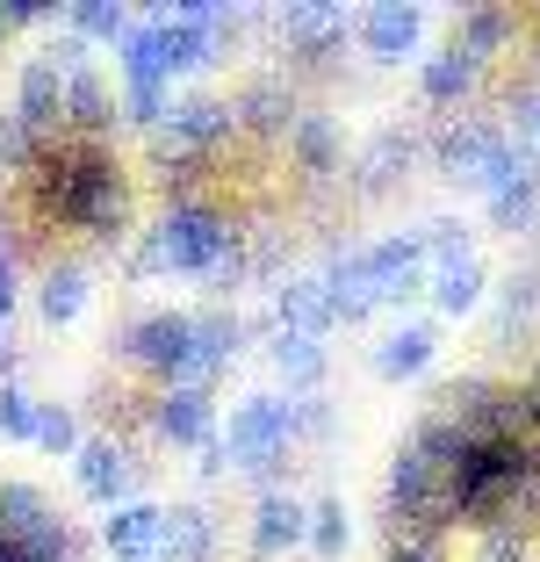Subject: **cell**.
Masks as SVG:
<instances>
[{
  "label": "cell",
  "instance_id": "obj_1",
  "mask_svg": "<svg viewBox=\"0 0 540 562\" xmlns=\"http://www.w3.org/2000/svg\"><path fill=\"white\" fill-rule=\"evenodd\" d=\"M30 181H36V210L58 216V224H72V232L123 238V224H131L123 166H115L109 145H94V137H66V131L44 137Z\"/></svg>",
  "mask_w": 540,
  "mask_h": 562
},
{
  "label": "cell",
  "instance_id": "obj_10",
  "mask_svg": "<svg viewBox=\"0 0 540 562\" xmlns=\"http://www.w3.org/2000/svg\"><path fill=\"white\" fill-rule=\"evenodd\" d=\"M274 22H281V36H289V50L303 58V66L331 58V50L346 44V30H353V22H346V8H325V0H289Z\"/></svg>",
  "mask_w": 540,
  "mask_h": 562
},
{
  "label": "cell",
  "instance_id": "obj_21",
  "mask_svg": "<svg viewBox=\"0 0 540 562\" xmlns=\"http://www.w3.org/2000/svg\"><path fill=\"white\" fill-rule=\"evenodd\" d=\"M475 72H483V66H475L469 50H461V44H447V50H432L426 66H418V94H426L432 109H454V101L475 87Z\"/></svg>",
  "mask_w": 540,
  "mask_h": 562
},
{
  "label": "cell",
  "instance_id": "obj_17",
  "mask_svg": "<svg viewBox=\"0 0 540 562\" xmlns=\"http://www.w3.org/2000/svg\"><path fill=\"white\" fill-rule=\"evenodd\" d=\"M274 317H281V331H303V339H325V331L339 325V311H331V289H325V274H295V281H281V296H274Z\"/></svg>",
  "mask_w": 540,
  "mask_h": 562
},
{
  "label": "cell",
  "instance_id": "obj_19",
  "mask_svg": "<svg viewBox=\"0 0 540 562\" xmlns=\"http://www.w3.org/2000/svg\"><path fill=\"white\" fill-rule=\"evenodd\" d=\"M483 260H475V252H454V260H432V274H426V296L440 303L447 317H461V311H475V303H483Z\"/></svg>",
  "mask_w": 540,
  "mask_h": 562
},
{
  "label": "cell",
  "instance_id": "obj_40",
  "mask_svg": "<svg viewBox=\"0 0 540 562\" xmlns=\"http://www.w3.org/2000/svg\"><path fill=\"white\" fill-rule=\"evenodd\" d=\"M0 382H15V339L0 331Z\"/></svg>",
  "mask_w": 540,
  "mask_h": 562
},
{
  "label": "cell",
  "instance_id": "obj_27",
  "mask_svg": "<svg viewBox=\"0 0 540 562\" xmlns=\"http://www.w3.org/2000/svg\"><path fill=\"white\" fill-rule=\"evenodd\" d=\"M511 30H519V22H511L505 8H469V15H461V30H454V44L469 50L475 66H483L491 50H505V44H511Z\"/></svg>",
  "mask_w": 540,
  "mask_h": 562
},
{
  "label": "cell",
  "instance_id": "obj_9",
  "mask_svg": "<svg viewBox=\"0 0 540 562\" xmlns=\"http://www.w3.org/2000/svg\"><path fill=\"white\" fill-rule=\"evenodd\" d=\"M505 145V123H483V116H461L440 131V145H432V159H440V173L454 188H475V173L491 166V151Z\"/></svg>",
  "mask_w": 540,
  "mask_h": 562
},
{
  "label": "cell",
  "instance_id": "obj_35",
  "mask_svg": "<svg viewBox=\"0 0 540 562\" xmlns=\"http://www.w3.org/2000/svg\"><path fill=\"white\" fill-rule=\"evenodd\" d=\"M166 109H173V94H166V87H123V123H145V131H159Z\"/></svg>",
  "mask_w": 540,
  "mask_h": 562
},
{
  "label": "cell",
  "instance_id": "obj_15",
  "mask_svg": "<svg viewBox=\"0 0 540 562\" xmlns=\"http://www.w3.org/2000/svg\"><path fill=\"white\" fill-rule=\"evenodd\" d=\"M159 533H166V505H115L109 527H101V541H109L115 562H159Z\"/></svg>",
  "mask_w": 540,
  "mask_h": 562
},
{
  "label": "cell",
  "instance_id": "obj_38",
  "mask_svg": "<svg viewBox=\"0 0 540 562\" xmlns=\"http://www.w3.org/2000/svg\"><path fill=\"white\" fill-rule=\"evenodd\" d=\"M390 562H440V541H396Z\"/></svg>",
  "mask_w": 540,
  "mask_h": 562
},
{
  "label": "cell",
  "instance_id": "obj_41",
  "mask_svg": "<svg viewBox=\"0 0 540 562\" xmlns=\"http://www.w3.org/2000/svg\"><path fill=\"white\" fill-rule=\"evenodd\" d=\"M0 36H8V30H0Z\"/></svg>",
  "mask_w": 540,
  "mask_h": 562
},
{
  "label": "cell",
  "instance_id": "obj_25",
  "mask_svg": "<svg viewBox=\"0 0 540 562\" xmlns=\"http://www.w3.org/2000/svg\"><path fill=\"white\" fill-rule=\"evenodd\" d=\"M36 311H44V325H72L87 311V267H50L36 281Z\"/></svg>",
  "mask_w": 540,
  "mask_h": 562
},
{
  "label": "cell",
  "instance_id": "obj_16",
  "mask_svg": "<svg viewBox=\"0 0 540 562\" xmlns=\"http://www.w3.org/2000/svg\"><path fill=\"white\" fill-rule=\"evenodd\" d=\"M303 541H311V505H295L289 491H260V505H252V548L260 555H289Z\"/></svg>",
  "mask_w": 540,
  "mask_h": 562
},
{
  "label": "cell",
  "instance_id": "obj_24",
  "mask_svg": "<svg viewBox=\"0 0 540 562\" xmlns=\"http://www.w3.org/2000/svg\"><path fill=\"white\" fill-rule=\"evenodd\" d=\"M410 159H418V137H410V131H396V123H390V131H382L375 145L360 151V188H368V195H375V188H396V181H404V166H410Z\"/></svg>",
  "mask_w": 540,
  "mask_h": 562
},
{
  "label": "cell",
  "instance_id": "obj_18",
  "mask_svg": "<svg viewBox=\"0 0 540 562\" xmlns=\"http://www.w3.org/2000/svg\"><path fill=\"white\" fill-rule=\"evenodd\" d=\"M115 66H123V87H173V66H166V15L131 22V36L115 44Z\"/></svg>",
  "mask_w": 540,
  "mask_h": 562
},
{
  "label": "cell",
  "instance_id": "obj_30",
  "mask_svg": "<svg viewBox=\"0 0 540 562\" xmlns=\"http://www.w3.org/2000/svg\"><path fill=\"white\" fill-rule=\"evenodd\" d=\"M80 418H72V404H36V447H50V454H80Z\"/></svg>",
  "mask_w": 540,
  "mask_h": 562
},
{
  "label": "cell",
  "instance_id": "obj_32",
  "mask_svg": "<svg viewBox=\"0 0 540 562\" xmlns=\"http://www.w3.org/2000/svg\"><path fill=\"white\" fill-rule=\"evenodd\" d=\"M491 224H497V232H511V238L533 232V224H540V181H533V188H511V195H497V202H491Z\"/></svg>",
  "mask_w": 540,
  "mask_h": 562
},
{
  "label": "cell",
  "instance_id": "obj_20",
  "mask_svg": "<svg viewBox=\"0 0 540 562\" xmlns=\"http://www.w3.org/2000/svg\"><path fill=\"white\" fill-rule=\"evenodd\" d=\"M210 555H216V519L202 505H166L159 562H210Z\"/></svg>",
  "mask_w": 540,
  "mask_h": 562
},
{
  "label": "cell",
  "instance_id": "obj_11",
  "mask_svg": "<svg viewBox=\"0 0 540 562\" xmlns=\"http://www.w3.org/2000/svg\"><path fill=\"white\" fill-rule=\"evenodd\" d=\"M230 116H238V131H252V137H289L303 109H295V87L281 80V72H260V80L238 87Z\"/></svg>",
  "mask_w": 540,
  "mask_h": 562
},
{
  "label": "cell",
  "instance_id": "obj_31",
  "mask_svg": "<svg viewBox=\"0 0 540 562\" xmlns=\"http://www.w3.org/2000/svg\"><path fill=\"white\" fill-rule=\"evenodd\" d=\"M303 548H317L325 562L346 555V505H339V497H317V505H311V541H303Z\"/></svg>",
  "mask_w": 540,
  "mask_h": 562
},
{
  "label": "cell",
  "instance_id": "obj_4",
  "mask_svg": "<svg viewBox=\"0 0 540 562\" xmlns=\"http://www.w3.org/2000/svg\"><path fill=\"white\" fill-rule=\"evenodd\" d=\"M289 447H295V397H274V390L246 397L224 426L230 469H252V476H274V469L289 462Z\"/></svg>",
  "mask_w": 540,
  "mask_h": 562
},
{
  "label": "cell",
  "instance_id": "obj_8",
  "mask_svg": "<svg viewBox=\"0 0 540 562\" xmlns=\"http://www.w3.org/2000/svg\"><path fill=\"white\" fill-rule=\"evenodd\" d=\"M353 36H360V50H368V58L396 66V58H410V50H418V36H426V8H410V0H375V8L353 22Z\"/></svg>",
  "mask_w": 540,
  "mask_h": 562
},
{
  "label": "cell",
  "instance_id": "obj_12",
  "mask_svg": "<svg viewBox=\"0 0 540 562\" xmlns=\"http://www.w3.org/2000/svg\"><path fill=\"white\" fill-rule=\"evenodd\" d=\"M151 432L166 447H210V432H216L210 390H159L151 397Z\"/></svg>",
  "mask_w": 540,
  "mask_h": 562
},
{
  "label": "cell",
  "instance_id": "obj_2",
  "mask_svg": "<svg viewBox=\"0 0 540 562\" xmlns=\"http://www.w3.org/2000/svg\"><path fill=\"white\" fill-rule=\"evenodd\" d=\"M137 274H202L210 289H238L246 260H238V232L224 224V210H210L202 195H180L159 216V232L137 246Z\"/></svg>",
  "mask_w": 540,
  "mask_h": 562
},
{
  "label": "cell",
  "instance_id": "obj_39",
  "mask_svg": "<svg viewBox=\"0 0 540 562\" xmlns=\"http://www.w3.org/2000/svg\"><path fill=\"white\" fill-rule=\"evenodd\" d=\"M8 311H15V260L0 252V331H8Z\"/></svg>",
  "mask_w": 540,
  "mask_h": 562
},
{
  "label": "cell",
  "instance_id": "obj_37",
  "mask_svg": "<svg viewBox=\"0 0 540 562\" xmlns=\"http://www.w3.org/2000/svg\"><path fill=\"white\" fill-rule=\"evenodd\" d=\"M511 145H526L540 159V87H526V94L511 101Z\"/></svg>",
  "mask_w": 540,
  "mask_h": 562
},
{
  "label": "cell",
  "instance_id": "obj_36",
  "mask_svg": "<svg viewBox=\"0 0 540 562\" xmlns=\"http://www.w3.org/2000/svg\"><path fill=\"white\" fill-rule=\"evenodd\" d=\"M475 562H533V555H526L519 527H491V533H475Z\"/></svg>",
  "mask_w": 540,
  "mask_h": 562
},
{
  "label": "cell",
  "instance_id": "obj_3",
  "mask_svg": "<svg viewBox=\"0 0 540 562\" xmlns=\"http://www.w3.org/2000/svg\"><path fill=\"white\" fill-rule=\"evenodd\" d=\"M123 361L159 375L166 390H195V311H145L123 325Z\"/></svg>",
  "mask_w": 540,
  "mask_h": 562
},
{
  "label": "cell",
  "instance_id": "obj_29",
  "mask_svg": "<svg viewBox=\"0 0 540 562\" xmlns=\"http://www.w3.org/2000/svg\"><path fill=\"white\" fill-rule=\"evenodd\" d=\"M533 317H540V267H526V274H511L505 317H497V347H505L511 331H533Z\"/></svg>",
  "mask_w": 540,
  "mask_h": 562
},
{
  "label": "cell",
  "instance_id": "obj_34",
  "mask_svg": "<svg viewBox=\"0 0 540 562\" xmlns=\"http://www.w3.org/2000/svg\"><path fill=\"white\" fill-rule=\"evenodd\" d=\"M0 440H36V397L0 382Z\"/></svg>",
  "mask_w": 540,
  "mask_h": 562
},
{
  "label": "cell",
  "instance_id": "obj_7",
  "mask_svg": "<svg viewBox=\"0 0 540 562\" xmlns=\"http://www.w3.org/2000/svg\"><path fill=\"white\" fill-rule=\"evenodd\" d=\"M80 491L94 497V505H137V483H145V462H137L123 440H109V432H94V440H80Z\"/></svg>",
  "mask_w": 540,
  "mask_h": 562
},
{
  "label": "cell",
  "instance_id": "obj_28",
  "mask_svg": "<svg viewBox=\"0 0 540 562\" xmlns=\"http://www.w3.org/2000/svg\"><path fill=\"white\" fill-rule=\"evenodd\" d=\"M66 22H72V36H101V44H123L131 36V8L123 0H72Z\"/></svg>",
  "mask_w": 540,
  "mask_h": 562
},
{
  "label": "cell",
  "instance_id": "obj_6",
  "mask_svg": "<svg viewBox=\"0 0 540 562\" xmlns=\"http://www.w3.org/2000/svg\"><path fill=\"white\" fill-rule=\"evenodd\" d=\"M230 131H238L230 101H216V94H180L173 109H166V123H159V159H202V151H216Z\"/></svg>",
  "mask_w": 540,
  "mask_h": 562
},
{
  "label": "cell",
  "instance_id": "obj_33",
  "mask_svg": "<svg viewBox=\"0 0 540 562\" xmlns=\"http://www.w3.org/2000/svg\"><path fill=\"white\" fill-rule=\"evenodd\" d=\"M36 151H44V137H36L30 123H22L15 109H8V116H0V166H15V173H30V166H36Z\"/></svg>",
  "mask_w": 540,
  "mask_h": 562
},
{
  "label": "cell",
  "instance_id": "obj_13",
  "mask_svg": "<svg viewBox=\"0 0 540 562\" xmlns=\"http://www.w3.org/2000/svg\"><path fill=\"white\" fill-rule=\"evenodd\" d=\"M115 123H123V101L109 94V80H101V72H72L66 80V116H58V131L66 137H109Z\"/></svg>",
  "mask_w": 540,
  "mask_h": 562
},
{
  "label": "cell",
  "instance_id": "obj_14",
  "mask_svg": "<svg viewBox=\"0 0 540 562\" xmlns=\"http://www.w3.org/2000/svg\"><path fill=\"white\" fill-rule=\"evenodd\" d=\"M15 116L30 123L36 137H58V116H66V80H58V66H50L44 50L15 72Z\"/></svg>",
  "mask_w": 540,
  "mask_h": 562
},
{
  "label": "cell",
  "instance_id": "obj_5",
  "mask_svg": "<svg viewBox=\"0 0 540 562\" xmlns=\"http://www.w3.org/2000/svg\"><path fill=\"white\" fill-rule=\"evenodd\" d=\"M426 274H432V260H426V238L418 232H396V238H382V246H360V281H368L375 311L382 303L426 296Z\"/></svg>",
  "mask_w": 540,
  "mask_h": 562
},
{
  "label": "cell",
  "instance_id": "obj_22",
  "mask_svg": "<svg viewBox=\"0 0 540 562\" xmlns=\"http://www.w3.org/2000/svg\"><path fill=\"white\" fill-rule=\"evenodd\" d=\"M289 159H295V173L325 181L331 166H339V131H331V116L303 109V116H295V131H289Z\"/></svg>",
  "mask_w": 540,
  "mask_h": 562
},
{
  "label": "cell",
  "instance_id": "obj_26",
  "mask_svg": "<svg viewBox=\"0 0 540 562\" xmlns=\"http://www.w3.org/2000/svg\"><path fill=\"white\" fill-rule=\"evenodd\" d=\"M274 368L295 382V390H317L325 382V339H303V331H274Z\"/></svg>",
  "mask_w": 540,
  "mask_h": 562
},
{
  "label": "cell",
  "instance_id": "obj_23",
  "mask_svg": "<svg viewBox=\"0 0 540 562\" xmlns=\"http://www.w3.org/2000/svg\"><path fill=\"white\" fill-rule=\"evenodd\" d=\"M432 325H396L390 339L375 347V375H390V382H410V375H426L432 368Z\"/></svg>",
  "mask_w": 540,
  "mask_h": 562
}]
</instances>
